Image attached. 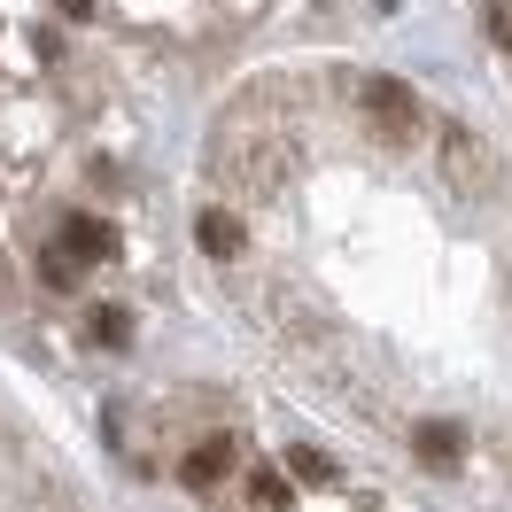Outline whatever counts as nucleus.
Listing matches in <instances>:
<instances>
[{"mask_svg":"<svg viewBox=\"0 0 512 512\" xmlns=\"http://www.w3.org/2000/svg\"><path fill=\"white\" fill-rule=\"evenodd\" d=\"M39 280H47V288H70V280H78V256H70V249H47V256H39Z\"/></svg>","mask_w":512,"mask_h":512,"instance_id":"nucleus-8","label":"nucleus"},{"mask_svg":"<svg viewBox=\"0 0 512 512\" xmlns=\"http://www.w3.org/2000/svg\"><path fill=\"white\" fill-rule=\"evenodd\" d=\"M249 497H256L264 512H280V505H288V481H280L272 466H264V474H249Z\"/></svg>","mask_w":512,"mask_h":512,"instance_id":"nucleus-9","label":"nucleus"},{"mask_svg":"<svg viewBox=\"0 0 512 512\" xmlns=\"http://www.w3.org/2000/svg\"><path fill=\"white\" fill-rule=\"evenodd\" d=\"M443 163H450V179H458V187H497V163H489V148H481V140H474V132H466V125H450L443 132Z\"/></svg>","mask_w":512,"mask_h":512,"instance_id":"nucleus-2","label":"nucleus"},{"mask_svg":"<svg viewBox=\"0 0 512 512\" xmlns=\"http://www.w3.org/2000/svg\"><path fill=\"white\" fill-rule=\"evenodd\" d=\"M225 466H233V443H225V435H210V443H194L187 458H179V481L202 497V489H218V481H225Z\"/></svg>","mask_w":512,"mask_h":512,"instance_id":"nucleus-4","label":"nucleus"},{"mask_svg":"<svg viewBox=\"0 0 512 512\" xmlns=\"http://www.w3.org/2000/svg\"><path fill=\"white\" fill-rule=\"evenodd\" d=\"M357 109H365V125L381 132V140H396V148L419 132V94L404 86V78H381V70L357 78Z\"/></svg>","mask_w":512,"mask_h":512,"instance_id":"nucleus-1","label":"nucleus"},{"mask_svg":"<svg viewBox=\"0 0 512 512\" xmlns=\"http://www.w3.org/2000/svg\"><path fill=\"white\" fill-rule=\"evenodd\" d=\"M55 249H70L78 264H101V256H117V225H101V218L78 210V218H63V241H55Z\"/></svg>","mask_w":512,"mask_h":512,"instance_id":"nucleus-3","label":"nucleus"},{"mask_svg":"<svg viewBox=\"0 0 512 512\" xmlns=\"http://www.w3.org/2000/svg\"><path fill=\"white\" fill-rule=\"evenodd\" d=\"M8 295H16V280H8V264H0V311H8Z\"/></svg>","mask_w":512,"mask_h":512,"instance_id":"nucleus-13","label":"nucleus"},{"mask_svg":"<svg viewBox=\"0 0 512 512\" xmlns=\"http://www.w3.org/2000/svg\"><path fill=\"white\" fill-rule=\"evenodd\" d=\"M412 450H419V466H427V474H458V458H466V443H458V427H450V419H427V427L412 435Z\"/></svg>","mask_w":512,"mask_h":512,"instance_id":"nucleus-5","label":"nucleus"},{"mask_svg":"<svg viewBox=\"0 0 512 512\" xmlns=\"http://www.w3.org/2000/svg\"><path fill=\"white\" fill-rule=\"evenodd\" d=\"M288 466L303 481H334V458H326V450H288Z\"/></svg>","mask_w":512,"mask_h":512,"instance_id":"nucleus-10","label":"nucleus"},{"mask_svg":"<svg viewBox=\"0 0 512 512\" xmlns=\"http://www.w3.org/2000/svg\"><path fill=\"white\" fill-rule=\"evenodd\" d=\"M101 0H63V16H94Z\"/></svg>","mask_w":512,"mask_h":512,"instance_id":"nucleus-12","label":"nucleus"},{"mask_svg":"<svg viewBox=\"0 0 512 512\" xmlns=\"http://www.w3.org/2000/svg\"><path fill=\"white\" fill-rule=\"evenodd\" d=\"M489 39H497V47H512V0H489Z\"/></svg>","mask_w":512,"mask_h":512,"instance_id":"nucleus-11","label":"nucleus"},{"mask_svg":"<svg viewBox=\"0 0 512 512\" xmlns=\"http://www.w3.org/2000/svg\"><path fill=\"white\" fill-rule=\"evenodd\" d=\"M194 241L210 256H241V218H233V210H202V218H194Z\"/></svg>","mask_w":512,"mask_h":512,"instance_id":"nucleus-6","label":"nucleus"},{"mask_svg":"<svg viewBox=\"0 0 512 512\" xmlns=\"http://www.w3.org/2000/svg\"><path fill=\"white\" fill-rule=\"evenodd\" d=\"M86 334H94L101 350H125V342H132V319H125V303H94V311H86Z\"/></svg>","mask_w":512,"mask_h":512,"instance_id":"nucleus-7","label":"nucleus"}]
</instances>
